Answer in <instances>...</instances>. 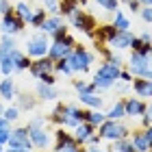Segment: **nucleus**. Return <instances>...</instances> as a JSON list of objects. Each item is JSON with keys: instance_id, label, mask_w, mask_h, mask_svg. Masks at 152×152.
Masks as SVG:
<instances>
[{"instance_id": "nucleus-12", "label": "nucleus", "mask_w": 152, "mask_h": 152, "mask_svg": "<svg viewBox=\"0 0 152 152\" xmlns=\"http://www.w3.org/2000/svg\"><path fill=\"white\" fill-rule=\"evenodd\" d=\"M124 109H126V115H143L146 113V104L137 98H128L124 100Z\"/></svg>"}, {"instance_id": "nucleus-49", "label": "nucleus", "mask_w": 152, "mask_h": 152, "mask_svg": "<svg viewBox=\"0 0 152 152\" xmlns=\"http://www.w3.org/2000/svg\"><path fill=\"white\" fill-rule=\"evenodd\" d=\"M120 78L128 83V80H130V74H128V72H120Z\"/></svg>"}, {"instance_id": "nucleus-31", "label": "nucleus", "mask_w": 152, "mask_h": 152, "mask_svg": "<svg viewBox=\"0 0 152 152\" xmlns=\"http://www.w3.org/2000/svg\"><path fill=\"white\" fill-rule=\"evenodd\" d=\"M2 117H4V120H9V122H15L18 117H20V109H18V107H9V109H4Z\"/></svg>"}, {"instance_id": "nucleus-45", "label": "nucleus", "mask_w": 152, "mask_h": 152, "mask_svg": "<svg viewBox=\"0 0 152 152\" xmlns=\"http://www.w3.org/2000/svg\"><path fill=\"white\" fill-rule=\"evenodd\" d=\"M11 7H9V0H0V13H4V11H9Z\"/></svg>"}, {"instance_id": "nucleus-2", "label": "nucleus", "mask_w": 152, "mask_h": 152, "mask_svg": "<svg viewBox=\"0 0 152 152\" xmlns=\"http://www.w3.org/2000/svg\"><path fill=\"white\" fill-rule=\"evenodd\" d=\"M74 46H76V41L70 35H65L63 39H57V41H52V44H50V48H48V57H50L52 61L67 59V54L74 50Z\"/></svg>"}, {"instance_id": "nucleus-53", "label": "nucleus", "mask_w": 152, "mask_h": 152, "mask_svg": "<svg viewBox=\"0 0 152 152\" xmlns=\"http://www.w3.org/2000/svg\"><path fill=\"white\" fill-rule=\"evenodd\" d=\"M146 4H148V7H152V0H146Z\"/></svg>"}, {"instance_id": "nucleus-17", "label": "nucleus", "mask_w": 152, "mask_h": 152, "mask_svg": "<svg viewBox=\"0 0 152 152\" xmlns=\"http://www.w3.org/2000/svg\"><path fill=\"white\" fill-rule=\"evenodd\" d=\"M18 96V109L20 111H33V109H35V104H37V100L33 98L31 94H15Z\"/></svg>"}, {"instance_id": "nucleus-1", "label": "nucleus", "mask_w": 152, "mask_h": 152, "mask_svg": "<svg viewBox=\"0 0 152 152\" xmlns=\"http://www.w3.org/2000/svg\"><path fill=\"white\" fill-rule=\"evenodd\" d=\"M67 65L72 67V72H85L87 67H89V63L94 61V57L89 54L85 48H80V46H74V50L67 54Z\"/></svg>"}, {"instance_id": "nucleus-20", "label": "nucleus", "mask_w": 152, "mask_h": 152, "mask_svg": "<svg viewBox=\"0 0 152 152\" xmlns=\"http://www.w3.org/2000/svg\"><path fill=\"white\" fill-rule=\"evenodd\" d=\"M13 11H15V15H18V18H22L26 24H31V18H33V9H31V7L26 4V2H18V4H15V9H13Z\"/></svg>"}, {"instance_id": "nucleus-28", "label": "nucleus", "mask_w": 152, "mask_h": 152, "mask_svg": "<svg viewBox=\"0 0 152 152\" xmlns=\"http://www.w3.org/2000/svg\"><path fill=\"white\" fill-rule=\"evenodd\" d=\"M115 150L117 152H137L128 139H115Z\"/></svg>"}, {"instance_id": "nucleus-30", "label": "nucleus", "mask_w": 152, "mask_h": 152, "mask_svg": "<svg viewBox=\"0 0 152 152\" xmlns=\"http://www.w3.org/2000/svg\"><path fill=\"white\" fill-rule=\"evenodd\" d=\"M44 20H46V11H44V9H39V11H33V18H31V26H35V28H39Z\"/></svg>"}, {"instance_id": "nucleus-39", "label": "nucleus", "mask_w": 152, "mask_h": 152, "mask_svg": "<svg viewBox=\"0 0 152 152\" xmlns=\"http://www.w3.org/2000/svg\"><path fill=\"white\" fill-rule=\"evenodd\" d=\"M57 152H83V150L78 148V143L74 141V143H70V146H63V148H59Z\"/></svg>"}, {"instance_id": "nucleus-33", "label": "nucleus", "mask_w": 152, "mask_h": 152, "mask_svg": "<svg viewBox=\"0 0 152 152\" xmlns=\"http://www.w3.org/2000/svg\"><path fill=\"white\" fill-rule=\"evenodd\" d=\"M54 70H57V72H61V74H72V67L67 65V61H65V59L54 61Z\"/></svg>"}, {"instance_id": "nucleus-25", "label": "nucleus", "mask_w": 152, "mask_h": 152, "mask_svg": "<svg viewBox=\"0 0 152 152\" xmlns=\"http://www.w3.org/2000/svg\"><path fill=\"white\" fill-rule=\"evenodd\" d=\"M104 120H107V115H102L100 111H87V117H85V122H89L91 126H100Z\"/></svg>"}, {"instance_id": "nucleus-7", "label": "nucleus", "mask_w": 152, "mask_h": 152, "mask_svg": "<svg viewBox=\"0 0 152 152\" xmlns=\"http://www.w3.org/2000/svg\"><path fill=\"white\" fill-rule=\"evenodd\" d=\"M31 74L35 76V78H41L44 74H50V72H54V61L48 57H39V59H35V61H31Z\"/></svg>"}, {"instance_id": "nucleus-32", "label": "nucleus", "mask_w": 152, "mask_h": 152, "mask_svg": "<svg viewBox=\"0 0 152 152\" xmlns=\"http://www.w3.org/2000/svg\"><path fill=\"white\" fill-rule=\"evenodd\" d=\"M74 87L78 89L80 94H94L96 91V85H85L83 80H74Z\"/></svg>"}, {"instance_id": "nucleus-24", "label": "nucleus", "mask_w": 152, "mask_h": 152, "mask_svg": "<svg viewBox=\"0 0 152 152\" xmlns=\"http://www.w3.org/2000/svg\"><path fill=\"white\" fill-rule=\"evenodd\" d=\"M80 102H85V104L94 107V109H100L102 107V98H98L96 94H80Z\"/></svg>"}, {"instance_id": "nucleus-55", "label": "nucleus", "mask_w": 152, "mask_h": 152, "mask_svg": "<svg viewBox=\"0 0 152 152\" xmlns=\"http://www.w3.org/2000/svg\"><path fill=\"white\" fill-rule=\"evenodd\" d=\"M0 152H2V146H0Z\"/></svg>"}, {"instance_id": "nucleus-11", "label": "nucleus", "mask_w": 152, "mask_h": 152, "mask_svg": "<svg viewBox=\"0 0 152 152\" xmlns=\"http://www.w3.org/2000/svg\"><path fill=\"white\" fill-rule=\"evenodd\" d=\"M74 128H76V135H74L76 143H87V139L94 135V126L89 122H80L78 126H74Z\"/></svg>"}, {"instance_id": "nucleus-50", "label": "nucleus", "mask_w": 152, "mask_h": 152, "mask_svg": "<svg viewBox=\"0 0 152 152\" xmlns=\"http://www.w3.org/2000/svg\"><path fill=\"white\" fill-rule=\"evenodd\" d=\"M141 41H146V44H150V33H143V35H141Z\"/></svg>"}, {"instance_id": "nucleus-6", "label": "nucleus", "mask_w": 152, "mask_h": 152, "mask_svg": "<svg viewBox=\"0 0 152 152\" xmlns=\"http://www.w3.org/2000/svg\"><path fill=\"white\" fill-rule=\"evenodd\" d=\"M9 148H26V150H33V141L28 137V128H15L11 130V137L7 141Z\"/></svg>"}, {"instance_id": "nucleus-37", "label": "nucleus", "mask_w": 152, "mask_h": 152, "mask_svg": "<svg viewBox=\"0 0 152 152\" xmlns=\"http://www.w3.org/2000/svg\"><path fill=\"white\" fill-rule=\"evenodd\" d=\"M44 4L48 7V11H50L52 15H59V4H57V0H44Z\"/></svg>"}, {"instance_id": "nucleus-36", "label": "nucleus", "mask_w": 152, "mask_h": 152, "mask_svg": "<svg viewBox=\"0 0 152 152\" xmlns=\"http://www.w3.org/2000/svg\"><path fill=\"white\" fill-rule=\"evenodd\" d=\"M98 4L109 11H117V0H98Z\"/></svg>"}, {"instance_id": "nucleus-34", "label": "nucleus", "mask_w": 152, "mask_h": 152, "mask_svg": "<svg viewBox=\"0 0 152 152\" xmlns=\"http://www.w3.org/2000/svg\"><path fill=\"white\" fill-rule=\"evenodd\" d=\"M94 85H96V89H109V87H111L113 85V80H109V78H100V76H96V78H94Z\"/></svg>"}, {"instance_id": "nucleus-23", "label": "nucleus", "mask_w": 152, "mask_h": 152, "mask_svg": "<svg viewBox=\"0 0 152 152\" xmlns=\"http://www.w3.org/2000/svg\"><path fill=\"white\" fill-rule=\"evenodd\" d=\"M130 143H133V148L137 152H146L148 150V143H146V137H143V133H133V139H130Z\"/></svg>"}, {"instance_id": "nucleus-40", "label": "nucleus", "mask_w": 152, "mask_h": 152, "mask_svg": "<svg viewBox=\"0 0 152 152\" xmlns=\"http://www.w3.org/2000/svg\"><path fill=\"white\" fill-rule=\"evenodd\" d=\"M150 122H152V102H150V104L146 107V113H143V124L148 126Z\"/></svg>"}, {"instance_id": "nucleus-18", "label": "nucleus", "mask_w": 152, "mask_h": 152, "mask_svg": "<svg viewBox=\"0 0 152 152\" xmlns=\"http://www.w3.org/2000/svg\"><path fill=\"white\" fill-rule=\"evenodd\" d=\"M61 24H63V20H61V15H50V18H46L44 22H41L39 31H41V33H46V35H50V33H52L54 28H59Z\"/></svg>"}, {"instance_id": "nucleus-14", "label": "nucleus", "mask_w": 152, "mask_h": 152, "mask_svg": "<svg viewBox=\"0 0 152 152\" xmlns=\"http://www.w3.org/2000/svg\"><path fill=\"white\" fill-rule=\"evenodd\" d=\"M133 89L141 96V98H152V80H148V78L133 80Z\"/></svg>"}, {"instance_id": "nucleus-3", "label": "nucleus", "mask_w": 152, "mask_h": 152, "mask_svg": "<svg viewBox=\"0 0 152 152\" xmlns=\"http://www.w3.org/2000/svg\"><path fill=\"white\" fill-rule=\"evenodd\" d=\"M48 48H50V39H48L46 33H37V35H33L28 39V44H26V54L28 57H46L48 54Z\"/></svg>"}, {"instance_id": "nucleus-51", "label": "nucleus", "mask_w": 152, "mask_h": 152, "mask_svg": "<svg viewBox=\"0 0 152 152\" xmlns=\"http://www.w3.org/2000/svg\"><path fill=\"white\" fill-rule=\"evenodd\" d=\"M148 65H150V67H152V52H150V54H148Z\"/></svg>"}, {"instance_id": "nucleus-48", "label": "nucleus", "mask_w": 152, "mask_h": 152, "mask_svg": "<svg viewBox=\"0 0 152 152\" xmlns=\"http://www.w3.org/2000/svg\"><path fill=\"white\" fill-rule=\"evenodd\" d=\"M87 141H89V143H100V135H91Z\"/></svg>"}, {"instance_id": "nucleus-8", "label": "nucleus", "mask_w": 152, "mask_h": 152, "mask_svg": "<svg viewBox=\"0 0 152 152\" xmlns=\"http://www.w3.org/2000/svg\"><path fill=\"white\" fill-rule=\"evenodd\" d=\"M70 18H72V24L76 26V28L85 31V33H89V35L94 37V31H91V28H94V18L85 15V13H83V11H78V9H76Z\"/></svg>"}, {"instance_id": "nucleus-15", "label": "nucleus", "mask_w": 152, "mask_h": 152, "mask_svg": "<svg viewBox=\"0 0 152 152\" xmlns=\"http://www.w3.org/2000/svg\"><path fill=\"white\" fill-rule=\"evenodd\" d=\"M133 37H135V35H130L128 31H117L109 44H111L113 48H128L130 41H133Z\"/></svg>"}, {"instance_id": "nucleus-13", "label": "nucleus", "mask_w": 152, "mask_h": 152, "mask_svg": "<svg viewBox=\"0 0 152 152\" xmlns=\"http://www.w3.org/2000/svg\"><path fill=\"white\" fill-rule=\"evenodd\" d=\"M15 85H13V80L9 78V76H7V78H2V80H0V98H2V100H13V98H15Z\"/></svg>"}, {"instance_id": "nucleus-5", "label": "nucleus", "mask_w": 152, "mask_h": 152, "mask_svg": "<svg viewBox=\"0 0 152 152\" xmlns=\"http://www.w3.org/2000/svg\"><path fill=\"white\" fill-rule=\"evenodd\" d=\"M24 20L22 18H18L15 15V11L9 9V11H4L2 13V22H0V28H2L4 35H15V33H20L24 28Z\"/></svg>"}, {"instance_id": "nucleus-44", "label": "nucleus", "mask_w": 152, "mask_h": 152, "mask_svg": "<svg viewBox=\"0 0 152 152\" xmlns=\"http://www.w3.org/2000/svg\"><path fill=\"white\" fill-rule=\"evenodd\" d=\"M141 18L146 20V22H152V7H146V9L141 11Z\"/></svg>"}, {"instance_id": "nucleus-22", "label": "nucleus", "mask_w": 152, "mask_h": 152, "mask_svg": "<svg viewBox=\"0 0 152 152\" xmlns=\"http://www.w3.org/2000/svg\"><path fill=\"white\" fill-rule=\"evenodd\" d=\"M54 137H57V146H54V150H59V148H63V146H70V143L76 141L70 133H63V130H57V133H54Z\"/></svg>"}, {"instance_id": "nucleus-4", "label": "nucleus", "mask_w": 152, "mask_h": 152, "mask_svg": "<svg viewBox=\"0 0 152 152\" xmlns=\"http://www.w3.org/2000/svg\"><path fill=\"white\" fill-rule=\"evenodd\" d=\"M100 137H107V139H126L128 137V128L117 124L115 120H104L100 124Z\"/></svg>"}, {"instance_id": "nucleus-42", "label": "nucleus", "mask_w": 152, "mask_h": 152, "mask_svg": "<svg viewBox=\"0 0 152 152\" xmlns=\"http://www.w3.org/2000/svg\"><path fill=\"white\" fill-rule=\"evenodd\" d=\"M143 137H146V143H148V150H152V126L143 130Z\"/></svg>"}, {"instance_id": "nucleus-52", "label": "nucleus", "mask_w": 152, "mask_h": 152, "mask_svg": "<svg viewBox=\"0 0 152 152\" xmlns=\"http://www.w3.org/2000/svg\"><path fill=\"white\" fill-rule=\"evenodd\" d=\"M4 113V107H2V100H0V115Z\"/></svg>"}, {"instance_id": "nucleus-10", "label": "nucleus", "mask_w": 152, "mask_h": 152, "mask_svg": "<svg viewBox=\"0 0 152 152\" xmlns=\"http://www.w3.org/2000/svg\"><path fill=\"white\" fill-rule=\"evenodd\" d=\"M11 59H13V67H15L18 72L28 70V67H31V57H28V54H24V52H20L18 48H13V50H11Z\"/></svg>"}, {"instance_id": "nucleus-43", "label": "nucleus", "mask_w": 152, "mask_h": 152, "mask_svg": "<svg viewBox=\"0 0 152 152\" xmlns=\"http://www.w3.org/2000/svg\"><path fill=\"white\" fill-rule=\"evenodd\" d=\"M39 80H41V83H46V85H54V74H52V72H50V74H44Z\"/></svg>"}, {"instance_id": "nucleus-16", "label": "nucleus", "mask_w": 152, "mask_h": 152, "mask_svg": "<svg viewBox=\"0 0 152 152\" xmlns=\"http://www.w3.org/2000/svg\"><path fill=\"white\" fill-rule=\"evenodd\" d=\"M96 76H100V78H109V80H117V78H120V65L104 63L98 72H96Z\"/></svg>"}, {"instance_id": "nucleus-35", "label": "nucleus", "mask_w": 152, "mask_h": 152, "mask_svg": "<svg viewBox=\"0 0 152 152\" xmlns=\"http://www.w3.org/2000/svg\"><path fill=\"white\" fill-rule=\"evenodd\" d=\"M50 35H52V41H57V39H63V37L67 35V28H65L63 24H61L59 28H54V31L50 33Z\"/></svg>"}, {"instance_id": "nucleus-9", "label": "nucleus", "mask_w": 152, "mask_h": 152, "mask_svg": "<svg viewBox=\"0 0 152 152\" xmlns=\"http://www.w3.org/2000/svg\"><path fill=\"white\" fill-rule=\"evenodd\" d=\"M28 128V137L33 141V148H48V143H50V137H48L46 128H33V126H26Z\"/></svg>"}, {"instance_id": "nucleus-26", "label": "nucleus", "mask_w": 152, "mask_h": 152, "mask_svg": "<svg viewBox=\"0 0 152 152\" xmlns=\"http://www.w3.org/2000/svg\"><path fill=\"white\" fill-rule=\"evenodd\" d=\"M115 33H117L115 26H102V28H98V39L100 41H111Z\"/></svg>"}, {"instance_id": "nucleus-19", "label": "nucleus", "mask_w": 152, "mask_h": 152, "mask_svg": "<svg viewBox=\"0 0 152 152\" xmlns=\"http://www.w3.org/2000/svg\"><path fill=\"white\" fill-rule=\"evenodd\" d=\"M37 96H39L41 100H54V98H59V91H57L52 85L39 83V85H37Z\"/></svg>"}, {"instance_id": "nucleus-46", "label": "nucleus", "mask_w": 152, "mask_h": 152, "mask_svg": "<svg viewBox=\"0 0 152 152\" xmlns=\"http://www.w3.org/2000/svg\"><path fill=\"white\" fill-rule=\"evenodd\" d=\"M128 7L130 11H139V0H128Z\"/></svg>"}, {"instance_id": "nucleus-47", "label": "nucleus", "mask_w": 152, "mask_h": 152, "mask_svg": "<svg viewBox=\"0 0 152 152\" xmlns=\"http://www.w3.org/2000/svg\"><path fill=\"white\" fill-rule=\"evenodd\" d=\"M7 152H33V150H26V148H9V146H7Z\"/></svg>"}, {"instance_id": "nucleus-29", "label": "nucleus", "mask_w": 152, "mask_h": 152, "mask_svg": "<svg viewBox=\"0 0 152 152\" xmlns=\"http://www.w3.org/2000/svg\"><path fill=\"white\" fill-rule=\"evenodd\" d=\"M115 28L117 31H128V20L124 18L122 11H115Z\"/></svg>"}, {"instance_id": "nucleus-21", "label": "nucleus", "mask_w": 152, "mask_h": 152, "mask_svg": "<svg viewBox=\"0 0 152 152\" xmlns=\"http://www.w3.org/2000/svg\"><path fill=\"white\" fill-rule=\"evenodd\" d=\"M126 115V109H124V100L120 102H115V104L109 109V113H107V120H120V117Z\"/></svg>"}, {"instance_id": "nucleus-54", "label": "nucleus", "mask_w": 152, "mask_h": 152, "mask_svg": "<svg viewBox=\"0 0 152 152\" xmlns=\"http://www.w3.org/2000/svg\"><path fill=\"white\" fill-rule=\"evenodd\" d=\"M139 2H146V0H139Z\"/></svg>"}, {"instance_id": "nucleus-27", "label": "nucleus", "mask_w": 152, "mask_h": 152, "mask_svg": "<svg viewBox=\"0 0 152 152\" xmlns=\"http://www.w3.org/2000/svg\"><path fill=\"white\" fill-rule=\"evenodd\" d=\"M76 9H78V7H76V0H63V2L59 4V13H63V15H72Z\"/></svg>"}, {"instance_id": "nucleus-38", "label": "nucleus", "mask_w": 152, "mask_h": 152, "mask_svg": "<svg viewBox=\"0 0 152 152\" xmlns=\"http://www.w3.org/2000/svg\"><path fill=\"white\" fill-rule=\"evenodd\" d=\"M9 137H11V128H0V146H7Z\"/></svg>"}, {"instance_id": "nucleus-41", "label": "nucleus", "mask_w": 152, "mask_h": 152, "mask_svg": "<svg viewBox=\"0 0 152 152\" xmlns=\"http://www.w3.org/2000/svg\"><path fill=\"white\" fill-rule=\"evenodd\" d=\"M44 124H46L44 117H35V120L28 122V126H33V128H44Z\"/></svg>"}]
</instances>
